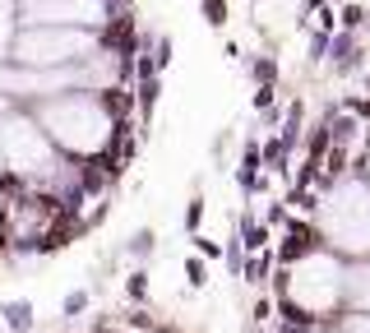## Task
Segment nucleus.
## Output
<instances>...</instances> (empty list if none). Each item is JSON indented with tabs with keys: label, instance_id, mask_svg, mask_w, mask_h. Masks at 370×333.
<instances>
[{
	"label": "nucleus",
	"instance_id": "obj_5",
	"mask_svg": "<svg viewBox=\"0 0 370 333\" xmlns=\"http://www.w3.org/2000/svg\"><path fill=\"white\" fill-rule=\"evenodd\" d=\"M116 19H125V0H14V28L107 32Z\"/></svg>",
	"mask_w": 370,
	"mask_h": 333
},
{
	"label": "nucleus",
	"instance_id": "obj_4",
	"mask_svg": "<svg viewBox=\"0 0 370 333\" xmlns=\"http://www.w3.org/2000/svg\"><path fill=\"white\" fill-rule=\"evenodd\" d=\"M342 273H347V264L333 250L315 245L310 255H301L296 264L282 269V278H287V310H301L310 319L333 310L342 296Z\"/></svg>",
	"mask_w": 370,
	"mask_h": 333
},
{
	"label": "nucleus",
	"instance_id": "obj_7",
	"mask_svg": "<svg viewBox=\"0 0 370 333\" xmlns=\"http://www.w3.org/2000/svg\"><path fill=\"white\" fill-rule=\"evenodd\" d=\"M5 324L14 333H28L32 329V301H5Z\"/></svg>",
	"mask_w": 370,
	"mask_h": 333
},
{
	"label": "nucleus",
	"instance_id": "obj_11",
	"mask_svg": "<svg viewBox=\"0 0 370 333\" xmlns=\"http://www.w3.org/2000/svg\"><path fill=\"white\" fill-rule=\"evenodd\" d=\"M0 181H5V166H0Z\"/></svg>",
	"mask_w": 370,
	"mask_h": 333
},
{
	"label": "nucleus",
	"instance_id": "obj_10",
	"mask_svg": "<svg viewBox=\"0 0 370 333\" xmlns=\"http://www.w3.org/2000/svg\"><path fill=\"white\" fill-rule=\"evenodd\" d=\"M366 185H370V153H366Z\"/></svg>",
	"mask_w": 370,
	"mask_h": 333
},
{
	"label": "nucleus",
	"instance_id": "obj_6",
	"mask_svg": "<svg viewBox=\"0 0 370 333\" xmlns=\"http://www.w3.org/2000/svg\"><path fill=\"white\" fill-rule=\"evenodd\" d=\"M342 292L356 310H370V264H347L342 273Z\"/></svg>",
	"mask_w": 370,
	"mask_h": 333
},
{
	"label": "nucleus",
	"instance_id": "obj_9",
	"mask_svg": "<svg viewBox=\"0 0 370 333\" xmlns=\"http://www.w3.org/2000/svg\"><path fill=\"white\" fill-rule=\"evenodd\" d=\"M5 195H10V190H5V181H0V213H5Z\"/></svg>",
	"mask_w": 370,
	"mask_h": 333
},
{
	"label": "nucleus",
	"instance_id": "obj_1",
	"mask_svg": "<svg viewBox=\"0 0 370 333\" xmlns=\"http://www.w3.org/2000/svg\"><path fill=\"white\" fill-rule=\"evenodd\" d=\"M28 116L37 121V130L46 135V144L70 158V162H92V158H107L121 121L111 116V106L102 93H65L51 102L28 106Z\"/></svg>",
	"mask_w": 370,
	"mask_h": 333
},
{
	"label": "nucleus",
	"instance_id": "obj_8",
	"mask_svg": "<svg viewBox=\"0 0 370 333\" xmlns=\"http://www.w3.org/2000/svg\"><path fill=\"white\" fill-rule=\"evenodd\" d=\"M185 273H190V287H204V283H208V273H204L199 259H185Z\"/></svg>",
	"mask_w": 370,
	"mask_h": 333
},
{
	"label": "nucleus",
	"instance_id": "obj_3",
	"mask_svg": "<svg viewBox=\"0 0 370 333\" xmlns=\"http://www.w3.org/2000/svg\"><path fill=\"white\" fill-rule=\"evenodd\" d=\"M102 51V32L84 28H14L5 61L23 65V70H61V65H79Z\"/></svg>",
	"mask_w": 370,
	"mask_h": 333
},
{
	"label": "nucleus",
	"instance_id": "obj_2",
	"mask_svg": "<svg viewBox=\"0 0 370 333\" xmlns=\"http://www.w3.org/2000/svg\"><path fill=\"white\" fill-rule=\"evenodd\" d=\"M320 245L342 255H370V185L361 176L333 185V195L320 204Z\"/></svg>",
	"mask_w": 370,
	"mask_h": 333
}]
</instances>
